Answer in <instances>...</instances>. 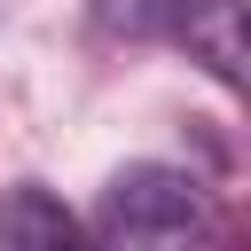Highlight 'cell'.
Wrapping results in <instances>:
<instances>
[{
	"label": "cell",
	"instance_id": "6da1fadb",
	"mask_svg": "<svg viewBox=\"0 0 251 251\" xmlns=\"http://www.w3.org/2000/svg\"><path fill=\"white\" fill-rule=\"evenodd\" d=\"M102 212H110V227H118L126 243H141V251H188L196 227H204V196H196V180L173 173V165H126V173L110 180Z\"/></svg>",
	"mask_w": 251,
	"mask_h": 251
},
{
	"label": "cell",
	"instance_id": "7a4b0ae2",
	"mask_svg": "<svg viewBox=\"0 0 251 251\" xmlns=\"http://www.w3.org/2000/svg\"><path fill=\"white\" fill-rule=\"evenodd\" d=\"M0 251H94V243L47 188H16L0 204Z\"/></svg>",
	"mask_w": 251,
	"mask_h": 251
},
{
	"label": "cell",
	"instance_id": "3957f363",
	"mask_svg": "<svg viewBox=\"0 0 251 251\" xmlns=\"http://www.w3.org/2000/svg\"><path fill=\"white\" fill-rule=\"evenodd\" d=\"M173 31L220 71V78H243V31H235V0H180L173 8Z\"/></svg>",
	"mask_w": 251,
	"mask_h": 251
},
{
	"label": "cell",
	"instance_id": "277c9868",
	"mask_svg": "<svg viewBox=\"0 0 251 251\" xmlns=\"http://www.w3.org/2000/svg\"><path fill=\"white\" fill-rule=\"evenodd\" d=\"M94 8H102V24H118V31H157V24H173L180 0H94Z\"/></svg>",
	"mask_w": 251,
	"mask_h": 251
}]
</instances>
